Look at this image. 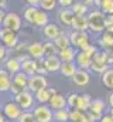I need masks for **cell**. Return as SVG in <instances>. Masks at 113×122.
Returning <instances> with one entry per match:
<instances>
[{
	"label": "cell",
	"instance_id": "cell-1",
	"mask_svg": "<svg viewBox=\"0 0 113 122\" xmlns=\"http://www.w3.org/2000/svg\"><path fill=\"white\" fill-rule=\"evenodd\" d=\"M88 17V26H89V31L92 33H98L102 34L106 31V16L98 9V10H92L89 11Z\"/></svg>",
	"mask_w": 113,
	"mask_h": 122
},
{
	"label": "cell",
	"instance_id": "cell-2",
	"mask_svg": "<svg viewBox=\"0 0 113 122\" xmlns=\"http://www.w3.org/2000/svg\"><path fill=\"white\" fill-rule=\"evenodd\" d=\"M110 68V65H109V62H108V54H106V51H99L93 58H92V65H90V71L92 72H95V74H100V75H103Z\"/></svg>",
	"mask_w": 113,
	"mask_h": 122
},
{
	"label": "cell",
	"instance_id": "cell-3",
	"mask_svg": "<svg viewBox=\"0 0 113 122\" xmlns=\"http://www.w3.org/2000/svg\"><path fill=\"white\" fill-rule=\"evenodd\" d=\"M69 40H71V46L75 50L84 51L88 46H90V37L88 33H79V31H71L69 34Z\"/></svg>",
	"mask_w": 113,
	"mask_h": 122
},
{
	"label": "cell",
	"instance_id": "cell-4",
	"mask_svg": "<svg viewBox=\"0 0 113 122\" xmlns=\"http://www.w3.org/2000/svg\"><path fill=\"white\" fill-rule=\"evenodd\" d=\"M33 114L37 122H52L54 119V111L48 105H37L33 109Z\"/></svg>",
	"mask_w": 113,
	"mask_h": 122
},
{
	"label": "cell",
	"instance_id": "cell-5",
	"mask_svg": "<svg viewBox=\"0 0 113 122\" xmlns=\"http://www.w3.org/2000/svg\"><path fill=\"white\" fill-rule=\"evenodd\" d=\"M20 27H21V19H20V16L17 13H14V11L6 13L4 20H3V29H7V30H11V31H14V33H17V31L20 30Z\"/></svg>",
	"mask_w": 113,
	"mask_h": 122
},
{
	"label": "cell",
	"instance_id": "cell-6",
	"mask_svg": "<svg viewBox=\"0 0 113 122\" xmlns=\"http://www.w3.org/2000/svg\"><path fill=\"white\" fill-rule=\"evenodd\" d=\"M47 87H48V82L44 75L35 74V75L30 77V80H28V91L31 94H37L38 91H41L42 88H47Z\"/></svg>",
	"mask_w": 113,
	"mask_h": 122
},
{
	"label": "cell",
	"instance_id": "cell-7",
	"mask_svg": "<svg viewBox=\"0 0 113 122\" xmlns=\"http://www.w3.org/2000/svg\"><path fill=\"white\" fill-rule=\"evenodd\" d=\"M98 47L102 51L113 50V29H108L98 37Z\"/></svg>",
	"mask_w": 113,
	"mask_h": 122
},
{
	"label": "cell",
	"instance_id": "cell-8",
	"mask_svg": "<svg viewBox=\"0 0 113 122\" xmlns=\"http://www.w3.org/2000/svg\"><path fill=\"white\" fill-rule=\"evenodd\" d=\"M0 40H1V44L4 47H16L17 46V34L11 30H7V29H1L0 27Z\"/></svg>",
	"mask_w": 113,
	"mask_h": 122
},
{
	"label": "cell",
	"instance_id": "cell-9",
	"mask_svg": "<svg viewBox=\"0 0 113 122\" xmlns=\"http://www.w3.org/2000/svg\"><path fill=\"white\" fill-rule=\"evenodd\" d=\"M3 112H4V117L6 118H9V119H19L20 117H21V108L16 104V102H13V101H10V102H6L4 104V107H3Z\"/></svg>",
	"mask_w": 113,
	"mask_h": 122
},
{
	"label": "cell",
	"instance_id": "cell-10",
	"mask_svg": "<svg viewBox=\"0 0 113 122\" xmlns=\"http://www.w3.org/2000/svg\"><path fill=\"white\" fill-rule=\"evenodd\" d=\"M16 101V104L21 108V109H28V108H31L33 107V104H34V97H33V94L28 91H23L21 94H19V95H16V98H14Z\"/></svg>",
	"mask_w": 113,
	"mask_h": 122
},
{
	"label": "cell",
	"instance_id": "cell-11",
	"mask_svg": "<svg viewBox=\"0 0 113 122\" xmlns=\"http://www.w3.org/2000/svg\"><path fill=\"white\" fill-rule=\"evenodd\" d=\"M55 94H58L55 88L47 87V88H42L41 91H38L37 94H35V99L40 102V105H47Z\"/></svg>",
	"mask_w": 113,
	"mask_h": 122
},
{
	"label": "cell",
	"instance_id": "cell-12",
	"mask_svg": "<svg viewBox=\"0 0 113 122\" xmlns=\"http://www.w3.org/2000/svg\"><path fill=\"white\" fill-rule=\"evenodd\" d=\"M48 107L52 109V111H59V109H66V107H68V101H66V98H65V95H62V94H55L52 98H51V101L48 102Z\"/></svg>",
	"mask_w": 113,
	"mask_h": 122
},
{
	"label": "cell",
	"instance_id": "cell-13",
	"mask_svg": "<svg viewBox=\"0 0 113 122\" xmlns=\"http://www.w3.org/2000/svg\"><path fill=\"white\" fill-rule=\"evenodd\" d=\"M72 82L78 87H86L90 82V74L88 70H78L72 78Z\"/></svg>",
	"mask_w": 113,
	"mask_h": 122
},
{
	"label": "cell",
	"instance_id": "cell-14",
	"mask_svg": "<svg viewBox=\"0 0 113 122\" xmlns=\"http://www.w3.org/2000/svg\"><path fill=\"white\" fill-rule=\"evenodd\" d=\"M28 56L33 58V60H42L44 58V47H42V43L37 41V43H33L30 44L27 48Z\"/></svg>",
	"mask_w": 113,
	"mask_h": 122
},
{
	"label": "cell",
	"instance_id": "cell-15",
	"mask_svg": "<svg viewBox=\"0 0 113 122\" xmlns=\"http://www.w3.org/2000/svg\"><path fill=\"white\" fill-rule=\"evenodd\" d=\"M71 29H72V31L88 33V30H89V26H88V17H86V16H75Z\"/></svg>",
	"mask_w": 113,
	"mask_h": 122
},
{
	"label": "cell",
	"instance_id": "cell-16",
	"mask_svg": "<svg viewBox=\"0 0 113 122\" xmlns=\"http://www.w3.org/2000/svg\"><path fill=\"white\" fill-rule=\"evenodd\" d=\"M38 70V61L33 60V58H27L21 62V72H24L28 77H33L37 74Z\"/></svg>",
	"mask_w": 113,
	"mask_h": 122
},
{
	"label": "cell",
	"instance_id": "cell-17",
	"mask_svg": "<svg viewBox=\"0 0 113 122\" xmlns=\"http://www.w3.org/2000/svg\"><path fill=\"white\" fill-rule=\"evenodd\" d=\"M42 34H44L45 38L54 41L56 37H59V36L62 34V31L59 29V26H56L55 23H50V24H47V26L42 29Z\"/></svg>",
	"mask_w": 113,
	"mask_h": 122
},
{
	"label": "cell",
	"instance_id": "cell-18",
	"mask_svg": "<svg viewBox=\"0 0 113 122\" xmlns=\"http://www.w3.org/2000/svg\"><path fill=\"white\" fill-rule=\"evenodd\" d=\"M75 64L78 65L79 70H89L92 65V58L89 56H86L84 51H78V54L75 57Z\"/></svg>",
	"mask_w": 113,
	"mask_h": 122
},
{
	"label": "cell",
	"instance_id": "cell-19",
	"mask_svg": "<svg viewBox=\"0 0 113 122\" xmlns=\"http://www.w3.org/2000/svg\"><path fill=\"white\" fill-rule=\"evenodd\" d=\"M44 65H45L48 72H55L58 70H61L62 61L59 60L58 56H55V57H47V58H44Z\"/></svg>",
	"mask_w": 113,
	"mask_h": 122
},
{
	"label": "cell",
	"instance_id": "cell-20",
	"mask_svg": "<svg viewBox=\"0 0 113 122\" xmlns=\"http://www.w3.org/2000/svg\"><path fill=\"white\" fill-rule=\"evenodd\" d=\"M58 17H59V20H61V23H62L64 26L71 27V26H72V21H74L75 14L72 13V10H71V9H61V10H59V13H58Z\"/></svg>",
	"mask_w": 113,
	"mask_h": 122
},
{
	"label": "cell",
	"instance_id": "cell-21",
	"mask_svg": "<svg viewBox=\"0 0 113 122\" xmlns=\"http://www.w3.org/2000/svg\"><path fill=\"white\" fill-rule=\"evenodd\" d=\"M79 68H78V65L75 64V62H62V65H61V74L64 75V77H66V78H74V75L76 74V71H78Z\"/></svg>",
	"mask_w": 113,
	"mask_h": 122
},
{
	"label": "cell",
	"instance_id": "cell-22",
	"mask_svg": "<svg viewBox=\"0 0 113 122\" xmlns=\"http://www.w3.org/2000/svg\"><path fill=\"white\" fill-rule=\"evenodd\" d=\"M90 104H92V97L89 94H79V99H78L76 109H79L81 112L86 114L90 109Z\"/></svg>",
	"mask_w": 113,
	"mask_h": 122
},
{
	"label": "cell",
	"instance_id": "cell-23",
	"mask_svg": "<svg viewBox=\"0 0 113 122\" xmlns=\"http://www.w3.org/2000/svg\"><path fill=\"white\" fill-rule=\"evenodd\" d=\"M6 71L9 74H19L21 72V61L19 60L17 57H13V58H9L6 61Z\"/></svg>",
	"mask_w": 113,
	"mask_h": 122
},
{
	"label": "cell",
	"instance_id": "cell-24",
	"mask_svg": "<svg viewBox=\"0 0 113 122\" xmlns=\"http://www.w3.org/2000/svg\"><path fill=\"white\" fill-rule=\"evenodd\" d=\"M78 51L74 47H69L66 50H62L58 53V57L62 62H75V57H76Z\"/></svg>",
	"mask_w": 113,
	"mask_h": 122
},
{
	"label": "cell",
	"instance_id": "cell-25",
	"mask_svg": "<svg viewBox=\"0 0 113 122\" xmlns=\"http://www.w3.org/2000/svg\"><path fill=\"white\" fill-rule=\"evenodd\" d=\"M11 77L6 70H0V91H10L11 88Z\"/></svg>",
	"mask_w": 113,
	"mask_h": 122
},
{
	"label": "cell",
	"instance_id": "cell-26",
	"mask_svg": "<svg viewBox=\"0 0 113 122\" xmlns=\"http://www.w3.org/2000/svg\"><path fill=\"white\" fill-rule=\"evenodd\" d=\"M95 4L99 7V10L105 16L113 14V0H95Z\"/></svg>",
	"mask_w": 113,
	"mask_h": 122
},
{
	"label": "cell",
	"instance_id": "cell-27",
	"mask_svg": "<svg viewBox=\"0 0 113 122\" xmlns=\"http://www.w3.org/2000/svg\"><path fill=\"white\" fill-rule=\"evenodd\" d=\"M33 24L37 26V27H42V29H44L47 24H50V17H48L47 11L38 10L37 14H35V17H34V23H33Z\"/></svg>",
	"mask_w": 113,
	"mask_h": 122
},
{
	"label": "cell",
	"instance_id": "cell-28",
	"mask_svg": "<svg viewBox=\"0 0 113 122\" xmlns=\"http://www.w3.org/2000/svg\"><path fill=\"white\" fill-rule=\"evenodd\" d=\"M105 109H106V102L100 98H95L92 99V104H90V112H95V114H99V115H105Z\"/></svg>",
	"mask_w": 113,
	"mask_h": 122
},
{
	"label": "cell",
	"instance_id": "cell-29",
	"mask_svg": "<svg viewBox=\"0 0 113 122\" xmlns=\"http://www.w3.org/2000/svg\"><path fill=\"white\" fill-rule=\"evenodd\" d=\"M54 44H55V47L58 48V51H62V50H66V48L72 47V46H71L69 36H66V34H64V33L54 40Z\"/></svg>",
	"mask_w": 113,
	"mask_h": 122
},
{
	"label": "cell",
	"instance_id": "cell-30",
	"mask_svg": "<svg viewBox=\"0 0 113 122\" xmlns=\"http://www.w3.org/2000/svg\"><path fill=\"white\" fill-rule=\"evenodd\" d=\"M100 81L105 88H108L110 92L113 91V67H110L103 75H100Z\"/></svg>",
	"mask_w": 113,
	"mask_h": 122
},
{
	"label": "cell",
	"instance_id": "cell-31",
	"mask_svg": "<svg viewBox=\"0 0 113 122\" xmlns=\"http://www.w3.org/2000/svg\"><path fill=\"white\" fill-rule=\"evenodd\" d=\"M71 10L75 16H88L89 14V9L84 1H74Z\"/></svg>",
	"mask_w": 113,
	"mask_h": 122
},
{
	"label": "cell",
	"instance_id": "cell-32",
	"mask_svg": "<svg viewBox=\"0 0 113 122\" xmlns=\"http://www.w3.org/2000/svg\"><path fill=\"white\" fill-rule=\"evenodd\" d=\"M28 80H30V77L26 75L24 72H19V74H16V75L13 77V82L17 84V85H19L20 88H23L24 91L28 90Z\"/></svg>",
	"mask_w": 113,
	"mask_h": 122
},
{
	"label": "cell",
	"instance_id": "cell-33",
	"mask_svg": "<svg viewBox=\"0 0 113 122\" xmlns=\"http://www.w3.org/2000/svg\"><path fill=\"white\" fill-rule=\"evenodd\" d=\"M42 47H44V58L55 57L59 53L58 48L55 47V44H54V41H45V43H42Z\"/></svg>",
	"mask_w": 113,
	"mask_h": 122
},
{
	"label": "cell",
	"instance_id": "cell-34",
	"mask_svg": "<svg viewBox=\"0 0 113 122\" xmlns=\"http://www.w3.org/2000/svg\"><path fill=\"white\" fill-rule=\"evenodd\" d=\"M54 119L56 122H68L69 121V109H59L54 111Z\"/></svg>",
	"mask_w": 113,
	"mask_h": 122
},
{
	"label": "cell",
	"instance_id": "cell-35",
	"mask_svg": "<svg viewBox=\"0 0 113 122\" xmlns=\"http://www.w3.org/2000/svg\"><path fill=\"white\" fill-rule=\"evenodd\" d=\"M37 11H38V9L37 7H26V10H24V20L28 21V23H34V17H35V14H37Z\"/></svg>",
	"mask_w": 113,
	"mask_h": 122
},
{
	"label": "cell",
	"instance_id": "cell-36",
	"mask_svg": "<svg viewBox=\"0 0 113 122\" xmlns=\"http://www.w3.org/2000/svg\"><path fill=\"white\" fill-rule=\"evenodd\" d=\"M55 6H56L55 0H40V7H41V10H44V11L54 10Z\"/></svg>",
	"mask_w": 113,
	"mask_h": 122
},
{
	"label": "cell",
	"instance_id": "cell-37",
	"mask_svg": "<svg viewBox=\"0 0 113 122\" xmlns=\"http://www.w3.org/2000/svg\"><path fill=\"white\" fill-rule=\"evenodd\" d=\"M78 99H79V94H76V92L69 94L68 98H66V101H68V107L72 108V109H76V107H78Z\"/></svg>",
	"mask_w": 113,
	"mask_h": 122
},
{
	"label": "cell",
	"instance_id": "cell-38",
	"mask_svg": "<svg viewBox=\"0 0 113 122\" xmlns=\"http://www.w3.org/2000/svg\"><path fill=\"white\" fill-rule=\"evenodd\" d=\"M99 51H100V48H99L96 44H90V46H88V47L84 50V53L86 54V56H89L90 58H93V57H95Z\"/></svg>",
	"mask_w": 113,
	"mask_h": 122
},
{
	"label": "cell",
	"instance_id": "cell-39",
	"mask_svg": "<svg viewBox=\"0 0 113 122\" xmlns=\"http://www.w3.org/2000/svg\"><path fill=\"white\" fill-rule=\"evenodd\" d=\"M19 122H37L35 119V117H34V114L33 112H23L21 114V117L19 118Z\"/></svg>",
	"mask_w": 113,
	"mask_h": 122
},
{
	"label": "cell",
	"instance_id": "cell-40",
	"mask_svg": "<svg viewBox=\"0 0 113 122\" xmlns=\"http://www.w3.org/2000/svg\"><path fill=\"white\" fill-rule=\"evenodd\" d=\"M58 4L62 6V9H71L72 4H74V1H72V0H59Z\"/></svg>",
	"mask_w": 113,
	"mask_h": 122
},
{
	"label": "cell",
	"instance_id": "cell-41",
	"mask_svg": "<svg viewBox=\"0 0 113 122\" xmlns=\"http://www.w3.org/2000/svg\"><path fill=\"white\" fill-rule=\"evenodd\" d=\"M108 29H113V14L106 16V30Z\"/></svg>",
	"mask_w": 113,
	"mask_h": 122
},
{
	"label": "cell",
	"instance_id": "cell-42",
	"mask_svg": "<svg viewBox=\"0 0 113 122\" xmlns=\"http://www.w3.org/2000/svg\"><path fill=\"white\" fill-rule=\"evenodd\" d=\"M106 54H108V62H109V65L113 67V50L106 51Z\"/></svg>",
	"mask_w": 113,
	"mask_h": 122
},
{
	"label": "cell",
	"instance_id": "cell-43",
	"mask_svg": "<svg viewBox=\"0 0 113 122\" xmlns=\"http://www.w3.org/2000/svg\"><path fill=\"white\" fill-rule=\"evenodd\" d=\"M100 122H113V118L110 117V115H109V114H108V112H106V114H105V115L102 117Z\"/></svg>",
	"mask_w": 113,
	"mask_h": 122
},
{
	"label": "cell",
	"instance_id": "cell-44",
	"mask_svg": "<svg viewBox=\"0 0 113 122\" xmlns=\"http://www.w3.org/2000/svg\"><path fill=\"white\" fill-rule=\"evenodd\" d=\"M108 104H109V108L113 107V91L108 94Z\"/></svg>",
	"mask_w": 113,
	"mask_h": 122
},
{
	"label": "cell",
	"instance_id": "cell-45",
	"mask_svg": "<svg viewBox=\"0 0 113 122\" xmlns=\"http://www.w3.org/2000/svg\"><path fill=\"white\" fill-rule=\"evenodd\" d=\"M4 56H6V47L0 43V60H3V58H4Z\"/></svg>",
	"mask_w": 113,
	"mask_h": 122
},
{
	"label": "cell",
	"instance_id": "cell-46",
	"mask_svg": "<svg viewBox=\"0 0 113 122\" xmlns=\"http://www.w3.org/2000/svg\"><path fill=\"white\" fill-rule=\"evenodd\" d=\"M27 3L30 4V7H37V6H40V1H38V0H28Z\"/></svg>",
	"mask_w": 113,
	"mask_h": 122
},
{
	"label": "cell",
	"instance_id": "cell-47",
	"mask_svg": "<svg viewBox=\"0 0 113 122\" xmlns=\"http://www.w3.org/2000/svg\"><path fill=\"white\" fill-rule=\"evenodd\" d=\"M4 16H6V13L0 9V24H3V20H4Z\"/></svg>",
	"mask_w": 113,
	"mask_h": 122
},
{
	"label": "cell",
	"instance_id": "cell-48",
	"mask_svg": "<svg viewBox=\"0 0 113 122\" xmlns=\"http://www.w3.org/2000/svg\"><path fill=\"white\" fill-rule=\"evenodd\" d=\"M6 4H7V3H6V1H0V9H1V10H3V9H4V7H6Z\"/></svg>",
	"mask_w": 113,
	"mask_h": 122
},
{
	"label": "cell",
	"instance_id": "cell-49",
	"mask_svg": "<svg viewBox=\"0 0 113 122\" xmlns=\"http://www.w3.org/2000/svg\"><path fill=\"white\" fill-rule=\"evenodd\" d=\"M108 114H109V115H110V117L113 118V107H112V108H109V111H108Z\"/></svg>",
	"mask_w": 113,
	"mask_h": 122
},
{
	"label": "cell",
	"instance_id": "cell-50",
	"mask_svg": "<svg viewBox=\"0 0 113 122\" xmlns=\"http://www.w3.org/2000/svg\"><path fill=\"white\" fill-rule=\"evenodd\" d=\"M0 122H6V119H4V117L1 115V112H0Z\"/></svg>",
	"mask_w": 113,
	"mask_h": 122
}]
</instances>
